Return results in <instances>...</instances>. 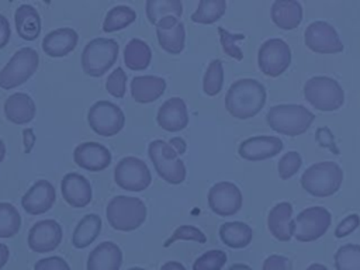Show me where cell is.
<instances>
[{
  "label": "cell",
  "instance_id": "obj_1",
  "mask_svg": "<svg viewBox=\"0 0 360 270\" xmlns=\"http://www.w3.org/2000/svg\"><path fill=\"white\" fill-rule=\"evenodd\" d=\"M266 98V87L259 80L243 77L229 86L225 94V107L232 117L246 120L255 117L264 107Z\"/></svg>",
  "mask_w": 360,
  "mask_h": 270
},
{
  "label": "cell",
  "instance_id": "obj_2",
  "mask_svg": "<svg viewBox=\"0 0 360 270\" xmlns=\"http://www.w3.org/2000/svg\"><path fill=\"white\" fill-rule=\"evenodd\" d=\"M266 120L273 131L297 136L309 129L315 115L301 104H277L270 107Z\"/></svg>",
  "mask_w": 360,
  "mask_h": 270
},
{
  "label": "cell",
  "instance_id": "obj_3",
  "mask_svg": "<svg viewBox=\"0 0 360 270\" xmlns=\"http://www.w3.org/2000/svg\"><path fill=\"white\" fill-rule=\"evenodd\" d=\"M302 188L315 197H329L335 194L343 181V170L336 162L325 160L311 165L301 174Z\"/></svg>",
  "mask_w": 360,
  "mask_h": 270
},
{
  "label": "cell",
  "instance_id": "obj_4",
  "mask_svg": "<svg viewBox=\"0 0 360 270\" xmlns=\"http://www.w3.org/2000/svg\"><path fill=\"white\" fill-rule=\"evenodd\" d=\"M105 215L114 229L129 232L139 228L146 219V205L138 197L115 195L108 201Z\"/></svg>",
  "mask_w": 360,
  "mask_h": 270
},
{
  "label": "cell",
  "instance_id": "obj_5",
  "mask_svg": "<svg viewBox=\"0 0 360 270\" xmlns=\"http://www.w3.org/2000/svg\"><path fill=\"white\" fill-rule=\"evenodd\" d=\"M118 42L112 38L97 37L89 41L82 52V69L86 75L98 77L103 76L117 60Z\"/></svg>",
  "mask_w": 360,
  "mask_h": 270
},
{
  "label": "cell",
  "instance_id": "obj_6",
  "mask_svg": "<svg viewBox=\"0 0 360 270\" xmlns=\"http://www.w3.org/2000/svg\"><path fill=\"white\" fill-rule=\"evenodd\" d=\"M304 96L312 107L321 111H333L343 105L345 91L338 80L329 76H314L304 84Z\"/></svg>",
  "mask_w": 360,
  "mask_h": 270
},
{
  "label": "cell",
  "instance_id": "obj_7",
  "mask_svg": "<svg viewBox=\"0 0 360 270\" xmlns=\"http://www.w3.org/2000/svg\"><path fill=\"white\" fill-rule=\"evenodd\" d=\"M148 155L158 174L170 184H180L186 179L184 162L179 158L173 146L162 139H155L148 146Z\"/></svg>",
  "mask_w": 360,
  "mask_h": 270
},
{
  "label": "cell",
  "instance_id": "obj_8",
  "mask_svg": "<svg viewBox=\"0 0 360 270\" xmlns=\"http://www.w3.org/2000/svg\"><path fill=\"white\" fill-rule=\"evenodd\" d=\"M38 65L39 56L34 48H20L0 70V87L10 90L25 83L35 73Z\"/></svg>",
  "mask_w": 360,
  "mask_h": 270
},
{
  "label": "cell",
  "instance_id": "obj_9",
  "mask_svg": "<svg viewBox=\"0 0 360 270\" xmlns=\"http://www.w3.org/2000/svg\"><path fill=\"white\" fill-rule=\"evenodd\" d=\"M87 122L96 134L101 136H112L124 128L125 115L115 103L98 100L90 105Z\"/></svg>",
  "mask_w": 360,
  "mask_h": 270
},
{
  "label": "cell",
  "instance_id": "obj_10",
  "mask_svg": "<svg viewBox=\"0 0 360 270\" xmlns=\"http://www.w3.org/2000/svg\"><path fill=\"white\" fill-rule=\"evenodd\" d=\"M257 63L266 76L277 77L287 70L291 63L290 45L281 38L266 39L257 52Z\"/></svg>",
  "mask_w": 360,
  "mask_h": 270
},
{
  "label": "cell",
  "instance_id": "obj_11",
  "mask_svg": "<svg viewBox=\"0 0 360 270\" xmlns=\"http://www.w3.org/2000/svg\"><path fill=\"white\" fill-rule=\"evenodd\" d=\"M115 183L128 191H142L152 181L148 165L135 156H125L118 160L114 169Z\"/></svg>",
  "mask_w": 360,
  "mask_h": 270
},
{
  "label": "cell",
  "instance_id": "obj_12",
  "mask_svg": "<svg viewBox=\"0 0 360 270\" xmlns=\"http://www.w3.org/2000/svg\"><path fill=\"white\" fill-rule=\"evenodd\" d=\"M294 222V238L300 242H312L325 235L332 222V215L325 207L314 205L302 210Z\"/></svg>",
  "mask_w": 360,
  "mask_h": 270
},
{
  "label": "cell",
  "instance_id": "obj_13",
  "mask_svg": "<svg viewBox=\"0 0 360 270\" xmlns=\"http://www.w3.org/2000/svg\"><path fill=\"white\" fill-rule=\"evenodd\" d=\"M208 207L219 217H229L242 208L243 197L239 187L231 181H218L208 190Z\"/></svg>",
  "mask_w": 360,
  "mask_h": 270
},
{
  "label": "cell",
  "instance_id": "obj_14",
  "mask_svg": "<svg viewBox=\"0 0 360 270\" xmlns=\"http://www.w3.org/2000/svg\"><path fill=\"white\" fill-rule=\"evenodd\" d=\"M305 45L318 53H338L343 51V44L335 27L326 21L311 22L304 32Z\"/></svg>",
  "mask_w": 360,
  "mask_h": 270
},
{
  "label": "cell",
  "instance_id": "obj_15",
  "mask_svg": "<svg viewBox=\"0 0 360 270\" xmlns=\"http://www.w3.org/2000/svg\"><path fill=\"white\" fill-rule=\"evenodd\" d=\"M62 226L55 219H41L28 231V246L37 253H45L56 249L62 242Z\"/></svg>",
  "mask_w": 360,
  "mask_h": 270
},
{
  "label": "cell",
  "instance_id": "obj_16",
  "mask_svg": "<svg viewBox=\"0 0 360 270\" xmlns=\"http://www.w3.org/2000/svg\"><path fill=\"white\" fill-rule=\"evenodd\" d=\"M75 163L89 172H100L110 166L111 152L98 142H82L73 150Z\"/></svg>",
  "mask_w": 360,
  "mask_h": 270
},
{
  "label": "cell",
  "instance_id": "obj_17",
  "mask_svg": "<svg viewBox=\"0 0 360 270\" xmlns=\"http://www.w3.org/2000/svg\"><path fill=\"white\" fill-rule=\"evenodd\" d=\"M56 200V191L51 181L48 180H37L21 197L22 208L31 214L38 215L44 214L52 208Z\"/></svg>",
  "mask_w": 360,
  "mask_h": 270
},
{
  "label": "cell",
  "instance_id": "obj_18",
  "mask_svg": "<svg viewBox=\"0 0 360 270\" xmlns=\"http://www.w3.org/2000/svg\"><path fill=\"white\" fill-rule=\"evenodd\" d=\"M283 149V141L278 136L257 135L245 139L239 148L238 153L240 158L252 162L264 160L276 156Z\"/></svg>",
  "mask_w": 360,
  "mask_h": 270
},
{
  "label": "cell",
  "instance_id": "obj_19",
  "mask_svg": "<svg viewBox=\"0 0 360 270\" xmlns=\"http://www.w3.org/2000/svg\"><path fill=\"white\" fill-rule=\"evenodd\" d=\"M159 45L169 53H180L186 42L184 24L174 15L163 17L156 22Z\"/></svg>",
  "mask_w": 360,
  "mask_h": 270
},
{
  "label": "cell",
  "instance_id": "obj_20",
  "mask_svg": "<svg viewBox=\"0 0 360 270\" xmlns=\"http://www.w3.org/2000/svg\"><path fill=\"white\" fill-rule=\"evenodd\" d=\"M60 191L65 201L76 208L86 207L93 197L90 181L76 172H69L62 177Z\"/></svg>",
  "mask_w": 360,
  "mask_h": 270
},
{
  "label": "cell",
  "instance_id": "obj_21",
  "mask_svg": "<svg viewBox=\"0 0 360 270\" xmlns=\"http://www.w3.org/2000/svg\"><path fill=\"white\" fill-rule=\"evenodd\" d=\"M156 121L160 128L169 132H179L188 124L186 101L180 97H170L159 107Z\"/></svg>",
  "mask_w": 360,
  "mask_h": 270
},
{
  "label": "cell",
  "instance_id": "obj_22",
  "mask_svg": "<svg viewBox=\"0 0 360 270\" xmlns=\"http://www.w3.org/2000/svg\"><path fill=\"white\" fill-rule=\"evenodd\" d=\"M267 226L276 239L288 242L294 236L295 229V222L292 219V205L288 201L276 204L267 215Z\"/></svg>",
  "mask_w": 360,
  "mask_h": 270
},
{
  "label": "cell",
  "instance_id": "obj_23",
  "mask_svg": "<svg viewBox=\"0 0 360 270\" xmlns=\"http://www.w3.org/2000/svg\"><path fill=\"white\" fill-rule=\"evenodd\" d=\"M79 41V34L70 27L49 31L42 39V49L52 58H62L72 52Z\"/></svg>",
  "mask_w": 360,
  "mask_h": 270
},
{
  "label": "cell",
  "instance_id": "obj_24",
  "mask_svg": "<svg viewBox=\"0 0 360 270\" xmlns=\"http://www.w3.org/2000/svg\"><path fill=\"white\" fill-rule=\"evenodd\" d=\"M122 264V252L111 240L98 243L87 257V270H120Z\"/></svg>",
  "mask_w": 360,
  "mask_h": 270
},
{
  "label": "cell",
  "instance_id": "obj_25",
  "mask_svg": "<svg viewBox=\"0 0 360 270\" xmlns=\"http://www.w3.org/2000/svg\"><path fill=\"white\" fill-rule=\"evenodd\" d=\"M166 90V80L160 76L143 75L131 80V96L136 103L146 104L159 98Z\"/></svg>",
  "mask_w": 360,
  "mask_h": 270
},
{
  "label": "cell",
  "instance_id": "obj_26",
  "mask_svg": "<svg viewBox=\"0 0 360 270\" xmlns=\"http://www.w3.org/2000/svg\"><path fill=\"white\" fill-rule=\"evenodd\" d=\"M37 107L31 96L27 93H13L4 101V114L13 124H28L34 120Z\"/></svg>",
  "mask_w": 360,
  "mask_h": 270
},
{
  "label": "cell",
  "instance_id": "obj_27",
  "mask_svg": "<svg viewBox=\"0 0 360 270\" xmlns=\"http://www.w3.org/2000/svg\"><path fill=\"white\" fill-rule=\"evenodd\" d=\"M270 14L273 22L281 30H294L302 20V6L297 0H276Z\"/></svg>",
  "mask_w": 360,
  "mask_h": 270
},
{
  "label": "cell",
  "instance_id": "obj_28",
  "mask_svg": "<svg viewBox=\"0 0 360 270\" xmlns=\"http://www.w3.org/2000/svg\"><path fill=\"white\" fill-rule=\"evenodd\" d=\"M17 34L25 41H34L41 32V17L31 4H21L14 13Z\"/></svg>",
  "mask_w": 360,
  "mask_h": 270
},
{
  "label": "cell",
  "instance_id": "obj_29",
  "mask_svg": "<svg viewBox=\"0 0 360 270\" xmlns=\"http://www.w3.org/2000/svg\"><path fill=\"white\" fill-rule=\"evenodd\" d=\"M219 238L226 246L232 249H242L252 242L253 229L242 221L224 222L219 226Z\"/></svg>",
  "mask_w": 360,
  "mask_h": 270
},
{
  "label": "cell",
  "instance_id": "obj_30",
  "mask_svg": "<svg viewBox=\"0 0 360 270\" xmlns=\"http://www.w3.org/2000/svg\"><path fill=\"white\" fill-rule=\"evenodd\" d=\"M101 218L97 214H86L75 226L72 243L77 249H83L94 242L101 231Z\"/></svg>",
  "mask_w": 360,
  "mask_h": 270
},
{
  "label": "cell",
  "instance_id": "obj_31",
  "mask_svg": "<svg viewBox=\"0 0 360 270\" xmlns=\"http://www.w3.org/2000/svg\"><path fill=\"white\" fill-rule=\"evenodd\" d=\"M152 59L150 46L139 38H132L124 48V62L131 70H143Z\"/></svg>",
  "mask_w": 360,
  "mask_h": 270
},
{
  "label": "cell",
  "instance_id": "obj_32",
  "mask_svg": "<svg viewBox=\"0 0 360 270\" xmlns=\"http://www.w3.org/2000/svg\"><path fill=\"white\" fill-rule=\"evenodd\" d=\"M145 10L148 20L156 25L159 20L167 15L180 18L183 14V4L180 0H146Z\"/></svg>",
  "mask_w": 360,
  "mask_h": 270
},
{
  "label": "cell",
  "instance_id": "obj_33",
  "mask_svg": "<svg viewBox=\"0 0 360 270\" xmlns=\"http://www.w3.org/2000/svg\"><path fill=\"white\" fill-rule=\"evenodd\" d=\"M136 18V13L134 8L125 4H118L110 8L104 17L103 30L105 32H114L118 30H122L132 24Z\"/></svg>",
  "mask_w": 360,
  "mask_h": 270
},
{
  "label": "cell",
  "instance_id": "obj_34",
  "mask_svg": "<svg viewBox=\"0 0 360 270\" xmlns=\"http://www.w3.org/2000/svg\"><path fill=\"white\" fill-rule=\"evenodd\" d=\"M226 10L225 0H200L191 20L198 24H212L219 20Z\"/></svg>",
  "mask_w": 360,
  "mask_h": 270
},
{
  "label": "cell",
  "instance_id": "obj_35",
  "mask_svg": "<svg viewBox=\"0 0 360 270\" xmlns=\"http://www.w3.org/2000/svg\"><path fill=\"white\" fill-rule=\"evenodd\" d=\"M21 226V215L11 202H0V238L17 235Z\"/></svg>",
  "mask_w": 360,
  "mask_h": 270
},
{
  "label": "cell",
  "instance_id": "obj_36",
  "mask_svg": "<svg viewBox=\"0 0 360 270\" xmlns=\"http://www.w3.org/2000/svg\"><path fill=\"white\" fill-rule=\"evenodd\" d=\"M333 259L336 270H360V245L346 243L340 246Z\"/></svg>",
  "mask_w": 360,
  "mask_h": 270
},
{
  "label": "cell",
  "instance_id": "obj_37",
  "mask_svg": "<svg viewBox=\"0 0 360 270\" xmlns=\"http://www.w3.org/2000/svg\"><path fill=\"white\" fill-rule=\"evenodd\" d=\"M224 84V68L221 59H214L210 62L204 79H202V89L207 96H217Z\"/></svg>",
  "mask_w": 360,
  "mask_h": 270
},
{
  "label": "cell",
  "instance_id": "obj_38",
  "mask_svg": "<svg viewBox=\"0 0 360 270\" xmlns=\"http://www.w3.org/2000/svg\"><path fill=\"white\" fill-rule=\"evenodd\" d=\"M226 263V253L219 249L207 250L193 263V270H221Z\"/></svg>",
  "mask_w": 360,
  "mask_h": 270
},
{
  "label": "cell",
  "instance_id": "obj_39",
  "mask_svg": "<svg viewBox=\"0 0 360 270\" xmlns=\"http://www.w3.org/2000/svg\"><path fill=\"white\" fill-rule=\"evenodd\" d=\"M302 165V158L298 152L295 150H290L287 153H284L277 165V170H278V176L283 180H288L290 177H292L298 169Z\"/></svg>",
  "mask_w": 360,
  "mask_h": 270
},
{
  "label": "cell",
  "instance_id": "obj_40",
  "mask_svg": "<svg viewBox=\"0 0 360 270\" xmlns=\"http://www.w3.org/2000/svg\"><path fill=\"white\" fill-rule=\"evenodd\" d=\"M176 240H195V242L204 243V242H207V236L202 231H200L198 228H195L193 225H180L172 233V236L163 243V246L167 248L169 245H172Z\"/></svg>",
  "mask_w": 360,
  "mask_h": 270
},
{
  "label": "cell",
  "instance_id": "obj_41",
  "mask_svg": "<svg viewBox=\"0 0 360 270\" xmlns=\"http://www.w3.org/2000/svg\"><path fill=\"white\" fill-rule=\"evenodd\" d=\"M218 34H219V39H221V44H222V48H224L225 53L232 56V58H235V59H238V60H242L243 52L236 45V41L243 39L245 35L243 34H231L229 31H226L222 27L218 28Z\"/></svg>",
  "mask_w": 360,
  "mask_h": 270
},
{
  "label": "cell",
  "instance_id": "obj_42",
  "mask_svg": "<svg viewBox=\"0 0 360 270\" xmlns=\"http://www.w3.org/2000/svg\"><path fill=\"white\" fill-rule=\"evenodd\" d=\"M105 89L107 91L117 98L124 97L127 90V73L122 68H115L105 80Z\"/></svg>",
  "mask_w": 360,
  "mask_h": 270
},
{
  "label": "cell",
  "instance_id": "obj_43",
  "mask_svg": "<svg viewBox=\"0 0 360 270\" xmlns=\"http://www.w3.org/2000/svg\"><path fill=\"white\" fill-rule=\"evenodd\" d=\"M34 270H70V266L60 256H49L37 260Z\"/></svg>",
  "mask_w": 360,
  "mask_h": 270
},
{
  "label": "cell",
  "instance_id": "obj_44",
  "mask_svg": "<svg viewBox=\"0 0 360 270\" xmlns=\"http://www.w3.org/2000/svg\"><path fill=\"white\" fill-rule=\"evenodd\" d=\"M360 225V217L357 214H350L346 218H343L335 228V236L336 238H345L353 231H356Z\"/></svg>",
  "mask_w": 360,
  "mask_h": 270
},
{
  "label": "cell",
  "instance_id": "obj_45",
  "mask_svg": "<svg viewBox=\"0 0 360 270\" xmlns=\"http://www.w3.org/2000/svg\"><path fill=\"white\" fill-rule=\"evenodd\" d=\"M315 139L316 142L323 146L328 148L329 150H332L333 153H339V149L336 148V143L333 141V134L330 132V129L328 127H319L315 131Z\"/></svg>",
  "mask_w": 360,
  "mask_h": 270
},
{
  "label": "cell",
  "instance_id": "obj_46",
  "mask_svg": "<svg viewBox=\"0 0 360 270\" xmlns=\"http://www.w3.org/2000/svg\"><path fill=\"white\" fill-rule=\"evenodd\" d=\"M262 270H290V262L285 256L270 255L264 259Z\"/></svg>",
  "mask_w": 360,
  "mask_h": 270
},
{
  "label": "cell",
  "instance_id": "obj_47",
  "mask_svg": "<svg viewBox=\"0 0 360 270\" xmlns=\"http://www.w3.org/2000/svg\"><path fill=\"white\" fill-rule=\"evenodd\" d=\"M10 34H11L10 22H8L7 17L0 13V49L7 45V42L10 39Z\"/></svg>",
  "mask_w": 360,
  "mask_h": 270
},
{
  "label": "cell",
  "instance_id": "obj_48",
  "mask_svg": "<svg viewBox=\"0 0 360 270\" xmlns=\"http://www.w3.org/2000/svg\"><path fill=\"white\" fill-rule=\"evenodd\" d=\"M35 134H34V129L32 128H25L22 131V143H24V152L25 153H30L34 148V143H35Z\"/></svg>",
  "mask_w": 360,
  "mask_h": 270
},
{
  "label": "cell",
  "instance_id": "obj_49",
  "mask_svg": "<svg viewBox=\"0 0 360 270\" xmlns=\"http://www.w3.org/2000/svg\"><path fill=\"white\" fill-rule=\"evenodd\" d=\"M169 143L173 146V149L177 152L179 156L183 155V153H186V150H187V143H186V141H184L181 136H174V138H172V139L169 141Z\"/></svg>",
  "mask_w": 360,
  "mask_h": 270
},
{
  "label": "cell",
  "instance_id": "obj_50",
  "mask_svg": "<svg viewBox=\"0 0 360 270\" xmlns=\"http://www.w3.org/2000/svg\"><path fill=\"white\" fill-rule=\"evenodd\" d=\"M160 270H186V267L180 263V262H174V260H170V262H166Z\"/></svg>",
  "mask_w": 360,
  "mask_h": 270
},
{
  "label": "cell",
  "instance_id": "obj_51",
  "mask_svg": "<svg viewBox=\"0 0 360 270\" xmlns=\"http://www.w3.org/2000/svg\"><path fill=\"white\" fill-rule=\"evenodd\" d=\"M8 256H10V250H8L7 245L0 243V269L7 263Z\"/></svg>",
  "mask_w": 360,
  "mask_h": 270
},
{
  "label": "cell",
  "instance_id": "obj_52",
  "mask_svg": "<svg viewBox=\"0 0 360 270\" xmlns=\"http://www.w3.org/2000/svg\"><path fill=\"white\" fill-rule=\"evenodd\" d=\"M228 270H253V269L245 263H233Z\"/></svg>",
  "mask_w": 360,
  "mask_h": 270
},
{
  "label": "cell",
  "instance_id": "obj_53",
  "mask_svg": "<svg viewBox=\"0 0 360 270\" xmlns=\"http://www.w3.org/2000/svg\"><path fill=\"white\" fill-rule=\"evenodd\" d=\"M305 270H328V267L323 266V264H321V263H312V264H309Z\"/></svg>",
  "mask_w": 360,
  "mask_h": 270
},
{
  "label": "cell",
  "instance_id": "obj_54",
  "mask_svg": "<svg viewBox=\"0 0 360 270\" xmlns=\"http://www.w3.org/2000/svg\"><path fill=\"white\" fill-rule=\"evenodd\" d=\"M4 156H6V145H4V142H3V139L0 138V163L3 162V159H4Z\"/></svg>",
  "mask_w": 360,
  "mask_h": 270
},
{
  "label": "cell",
  "instance_id": "obj_55",
  "mask_svg": "<svg viewBox=\"0 0 360 270\" xmlns=\"http://www.w3.org/2000/svg\"><path fill=\"white\" fill-rule=\"evenodd\" d=\"M128 270H145V269H142V267H131Z\"/></svg>",
  "mask_w": 360,
  "mask_h": 270
}]
</instances>
